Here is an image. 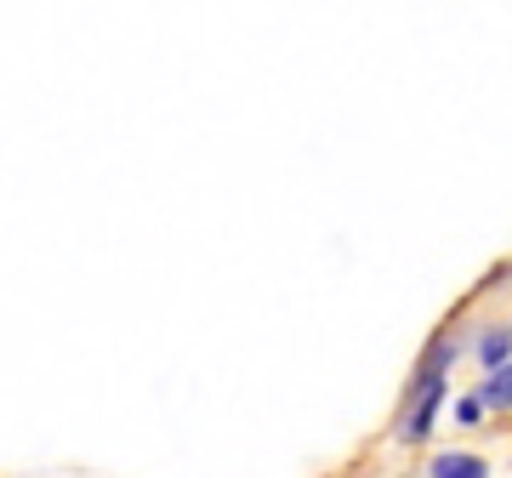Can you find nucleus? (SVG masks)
Listing matches in <instances>:
<instances>
[{
	"label": "nucleus",
	"instance_id": "nucleus-1",
	"mask_svg": "<svg viewBox=\"0 0 512 478\" xmlns=\"http://www.w3.org/2000/svg\"><path fill=\"white\" fill-rule=\"evenodd\" d=\"M478 405H490V410H507V405H512V376H507V365H495L490 376H484V387H478Z\"/></svg>",
	"mask_w": 512,
	"mask_h": 478
},
{
	"label": "nucleus",
	"instance_id": "nucleus-2",
	"mask_svg": "<svg viewBox=\"0 0 512 478\" xmlns=\"http://www.w3.org/2000/svg\"><path fill=\"white\" fill-rule=\"evenodd\" d=\"M484 473H490V467H484L478 456H456V450L433 461V478H484Z\"/></svg>",
	"mask_w": 512,
	"mask_h": 478
},
{
	"label": "nucleus",
	"instance_id": "nucleus-3",
	"mask_svg": "<svg viewBox=\"0 0 512 478\" xmlns=\"http://www.w3.org/2000/svg\"><path fill=\"white\" fill-rule=\"evenodd\" d=\"M478 359H484V370L507 365V331H484V342H478Z\"/></svg>",
	"mask_w": 512,
	"mask_h": 478
}]
</instances>
